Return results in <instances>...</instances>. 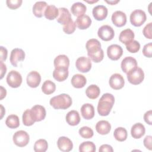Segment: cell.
<instances>
[{
    "instance_id": "cell-41",
    "label": "cell",
    "mask_w": 152,
    "mask_h": 152,
    "mask_svg": "<svg viewBox=\"0 0 152 152\" xmlns=\"http://www.w3.org/2000/svg\"><path fill=\"white\" fill-rule=\"evenodd\" d=\"M75 28H76L75 23L71 19L69 22H68L66 24L64 25L63 31L65 33H66L68 34H70L73 33L75 31Z\"/></svg>"
},
{
    "instance_id": "cell-50",
    "label": "cell",
    "mask_w": 152,
    "mask_h": 152,
    "mask_svg": "<svg viewBox=\"0 0 152 152\" xmlns=\"http://www.w3.org/2000/svg\"><path fill=\"white\" fill-rule=\"evenodd\" d=\"M7 94V91L5 88H4L2 86H1V97L0 100H2L3 98H4L6 96Z\"/></svg>"
},
{
    "instance_id": "cell-40",
    "label": "cell",
    "mask_w": 152,
    "mask_h": 152,
    "mask_svg": "<svg viewBox=\"0 0 152 152\" xmlns=\"http://www.w3.org/2000/svg\"><path fill=\"white\" fill-rule=\"evenodd\" d=\"M125 46L126 49L131 53H136L140 49V44L137 40H132Z\"/></svg>"
},
{
    "instance_id": "cell-6",
    "label": "cell",
    "mask_w": 152,
    "mask_h": 152,
    "mask_svg": "<svg viewBox=\"0 0 152 152\" xmlns=\"http://www.w3.org/2000/svg\"><path fill=\"white\" fill-rule=\"evenodd\" d=\"M12 140L17 146L23 147L28 144L30 140V137L26 131L20 130L14 133Z\"/></svg>"
},
{
    "instance_id": "cell-27",
    "label": "cell",
    "mask_w": 152,
    "mask_h": 152,
    "mask_svg": "<svg viewBox=\"0 0 152 152\" xmlns=\"http://www.w3.org/2000/svg\"><path fill=\"white\" fill-rule=\"evenodd\" d=\"M96 130L101 135H106L110 131L111 125L108 121L102 120L97 122L96 124Z\"/></svg>"
},
{
    "instance_id": "cell-5",
    "label": "cell",
    "mask_w": 152,
    "mask_h": 152,
    "mask_svg": "<svg viewBox=\"0 0 152 152\" xmlns=\"http://www.w3.org/2000/svg\"><path fill=\"white\" fill-rule=\"evenodd\" d=\"M129 18L130 22L133 26L140 27L146 21L147 17L145 12L144 11L138 9L135 10L131 13Z\"/></svg>"
},
{
    "instance_id": "cell-28",
    "label": "cell",
    "mask_w": 152,
    "mask_h": 152,
    "mask_svg": "<svg viewBox=\"0 0 152 152\" xmlns=\"http://www.w3.org/2000/svg\"><path fill=\"white\" fill-rule=\"evenodd\" d=\"M86 83V78L82 74H76L74 75L71 78V84L72 86L77 88L84 87Z\"/></svg>"
},
{
    "instance_id": "cell-19",
    "label": "cell",
    "mask_w": 152,
    "mask_h": 152,
    "mask_svg": "<svg viewBox=\"0 0 152 152\" xmlns=\"http://www.w3.org/2000/svg\"><path fill=\"white\" fill-rule=\"evenodd\" d=\"M55 68L68 69L69 65V59L65 55H59L57 56L53 61Z\"/></svg>"
},
{
    "instance_id": "cell-30",
    "label": "cell",
    "mask_w": 152,
    "mask_h": 152,
    "mask_svg": "<svg viewBox=\"0 0 152 152\" xmlns=\"http://www.w3.org/2000/svg\"><path fill=\"white\" fill-rule=\"evenodd\" d=\"M68 69L55 68L53 71V77L56 81L61 82L65 80L68 78Z\"/></svg>"
},
{
    "instance_id": "cell-43",
    "label": "cell",
    "mask_w": 152,
    "mask_h": 152,
    "mask_svg": "<svg viewBox=\"0 0 152 152\" xmlns=\"http://www.w3.org/2000/svg\"><path fill=\"white\" fill-rule=\"evenodd\" d=\"M143 55L147 58H151L152 56V43L150 42L144 46L142 49Z\"/></svg>"
},
{
    "instance_id": "cell-44",
    "label": "cell",
    "mask_w": 152,
    "mask_h": 152,
    "mask_svg": "<svg viewBox=\"0 0 152 152\" xmlns=\"http://www.w3.org/2000/svg\"><path fill=\"white\" fill-rule=\"evenodd\" d=\"M151 28H152V23H149L144 27L142 30V33L144 36L148 39H152Z\"/></svg>"
},
{
    "instance_id": "cell-7",
    "label": "cell",
    "mask_w": 152,
    "mask_h": 152,
    "mask_svg": "<svg viewBox=\"0 0 152 152\" xmlns=\"http://www.w3.org/2000/svg\"><path fill=\"white\" fill-rule=\"evenodd\" d=\"M7 84L12 88H17L22 83V77L20 73L15 70L10 71L6 78Z\"/></svg>"
},
{
    "instance_id": "cell-15",
    "label": "cell",
    "mask_w": 152,
    "mask_h": 152,
    "mask_svg": "<svg viewBox=\"0 0 152 152\" xmlns=\"http://www.w3.org/2000/svg\"><path fill=\"white\" fill-rule=\"evenodd\" d=\"M30 110L35 122H39L45 119L46 112L44 106L37 104L33 106Z\"/></svg>"
},
{
    "instance_id": "cell-12",
    "label": "cell",
    "mask_w": 152,
    "mask_h": 152,
    "mask_svg": "<svg viewBox=\"0 0 152 152\" xmlns=\"http://www.w3.org/2000/svg\"><path fill=\"white\" fill-rule=\"evenodd\" d=\"M25 58L24 51L20 48H15L11 52L10 61L11 64L15 67L17 66V64L20 61H22Z\"/></svg>"
},
{
    "instance_id": "cell-51",
    "label": "cell",
    "mask_w": 152,
    "mask_h": 152,
    "mask_svg": "<svg viewBox=\"0 0 152 152\" xmlns=\"http://www.w3.org/2000/svg\"><path fill=\"white\" fill-rule=\"evenodd\" d=\"M105 2H107V4H110V5H115V4H117L118 2H119V0H116V1H107V0H105Z\"/></svg>"
},
{
    "instance_id": "cell-33",
    "label": "cell",
    "mask_w": 152,
    "mask_h": 152,
    "mask_svg": "<svg viewBox=\"0 0 152 152\" xmlns=\"http://www.w3.org/2000/svg\"><path fill=\"white\" fill-rule=\"evenodd\" d=\"M5 124L8 127L12 129L17 128L20 125V121L18 116L16 115H10L6 119Z\"/></svg>"
},
{
    "instance_id": "cell-34",
    "label": "cell",
    "mask_w": 152,
    "mask_h": 152,
    "mask_svg": "<svg viewBox=\"0 0 152 152\" xmlns=\"http://www.w3.org/2000/svg\"><path fill=\"white\" fill-rule=\"evenodd\" d=\"M113 136L117 141L121 142L126 140L128 132L125 128L118 127L115 129L113 132Z\"/></svg>"
},
{
    "instance_id": "cell-13",
    "label": "cell",
    "mask_w": 152,
    "mask_h": 152,
    "mask_svg": "<svg viewBox=\"0 0 152 152\" xmlns=\"http://www.w3.org/2000/svg\"><path fill=\"white\" fill-rule=\"evenodd\" d=\"M112 21L113 24L118 27H122L126 23V15L121 11H116L112 15Z\"/></svg>"
},
{
    "instance_id": "cell-45",
    "label": "cell",
    "mask_w": 152,
    "mask_h": 152,
    "mask_svg": "<svg viewBox=\"0 0 152 152\" xmlns=\"http://www.w3.org/2000/svg\"><path fill=\"white\" fill-rule=\"evenodd\" d=\"M144 119L145 122L148 125L152 124V110H150L144 113Z\"/></svg>"
},
{
    "instance_id": "cell-9",
    "label": "cell",
    "mask_w": 152,
    "mask_h": 152,
    "mask_svg": "<svg viewBox=\"0 0 152 152\" xmlns=\"http://www.w3.org/2000/svg\"><path fill=\"white\" fill-rule=\"evenodd\" d=\"M77 69L81 72H87L91 68V62L90 58L81 56L79 57L75 62Z\"/></svg>"
},
{
    "instance_id": "cell-1",
    "label": "cell",
    "mask_w": 152,
    "mask_h": 152,
    "mask_svg": "<svg viewBox=\"0 0 152 152\" xmlns=\"http://www.w3.org/2000/svg\"><path fill=\"white\" fill-rule=\"evenodd\" d=\"M87 55L94 62H101L104 57V52L101 48L100 42L96 39H89L86 45Z\"/></svg>"
},
{
    "instance_id": "cell-8",
    "label": "cell",
    "mask_w": 152,
    "mask_h": 152,
    "mask_svg": "<svg viewBox=\"0 0 152 152\" xmlns=\"http://www.w3.org/2000/svg\"><path fill=\"white\" fill-rule=\"evenodd\" d=\"M98 36L104 41L111 40L115 36L113 28L109 25H103L98 30Z\"/></svg>"
},
{
    "instance_id": "cell-49",
    "label": "cell",
    "mask_w": 152,
    "mask_h": 152,
    "mask_svg": "<svg viewBox=\"0 0 152 152\" xmlns=\"http://www.w3.org/2000/svg\"><path fill=\"white\" fill-rule=\"evenodd\" d=\"M0 66H1V79H2L4 77V75L6 73L7 71V67L5 64H4L3 61L0 62Z\"/></svg>"
},
{
    "instance_id": "cell-38",
    "label": "cell",
    "mask_w": 152,
    "mask_h": 152,
    "mask_svg": "<svg viewBox=\"0 0 152 152\" xmlns=\"http://www.w3.org/2000/svg\"><path fill=\"white\" fill-rule=\"evenodd\" d=\"M96 150V145L91 141L83 142L79 146L80 152H94Z\"/></svg>"
},
{
    "instance_id": "cell-31",
    "label": "cell",
    "mask_w": 152,
    "mask_h": 152,
    "mask_svg": "<svg viewBox=\"0 0 152 152\" xmlns=\"http://www.w3.org/2000/svg\"><path fill=\"white\" fill-rule=\"evenodd\" d=\"M59 10L56 6L53 5H48L44 13L45 17L49 20H53L55 18H57Z\"/></svg>"
},
{
    "instance_id": "cell-11",
    "label": "cell",
    "mask_w": 152,
    "mask_h": 152,
    "mask_svg": "<svg viewBox=\"0 0 152 152\" xmlns=\"http://www.w3.org/2000/svg\"><path fill=\"white\" fill-rule=\"evenodd\" d=\"M111 88L114 90H119L122 88L125 84V80L123 76L118 73L112 74L109 81Z\"/></svg>"
},
{
    "instance_id": "cell-23",
    "label": "cell",
    "mask_w": 152,
    "mask_h": 152,
    "mask_svg": "<svg viewBox=\"0 0 152 152\" xmlns=\"http://www.w3.org/2000/svg\"><path fill=\"white\" fill-rule=\"evenodd\" d=\"M145 126L141 123H136L131 127V134L135 139H139L142 137L145 134Z\"/></svg>"
},
{
    "instance_id": "cell-4",
    "label": "cell",
    "mask_w": 152,
    "mask_h": 152,
    "mask_svg": "<svg viewBox=\"0 0 152 152\" xmlns=\"http://www.w3.org/2000/svg\"><path fill=\"white\" fill-rule=\"evenodd\" d=\"M126 74L128 81L134 85H137L141 83L144 78L143 70L138 66L131 70Z\"/></svg>"
},
{
    "instance_id": "cell-21",
    "label": "cell",
    "mask_w": 152,
    "mask_h": 152,
    "mask_svg": "<svg viewBox=\"0 0 152 152\" xmlns=\"http://www.w3.org/2000/svg\"><path fill=\"white\" fill-rule=\"evenodd\" d=\"M80 110L82 116L85 119H91L94 116V107L90 103L84 104L81 106Z\"/></svg>"
},
{
    "instance_id": "cell-39",
    "label": "cell",
    "mask_w": 152,
    "mask_h": 152,
    "mask_svg": "<svg viewBox=\"0 0 152 152\" xmlns=\"http://www.w3.org/2000/svg\"><path fill=\"white\" fill-rule=\"evenodd\" d=\"M79 134L84 138H90L93 136L94 132L91 128L88 126H83L78 131Z\"/></svg>"
},
{
    "instance_id": "cell-17",
    "label": "cell",
    "mask_w": 152,
    "mask_h": 152,
    "mask_svg": "<svg viewBox=\"0 0 152 152\" xmlns=\"http://www.w3.org/2000/svg\"><path fill=\"white\" fill-rule=\"evenodd\" d=\"M107 8L102 5H99L93 8L92 14L94 18L98 21H102L105 19L107 15Z\"/></svg>"
},
{
    "instance_id": "cell-22",
    "label": "cell",
    "mask_w": 152,
    "mask_h": 152,
    "mask_svg": "<svg viewBox=\"0 0 152 152\" xmlns=\"http://www.w3.org/2000/svg\"><path fill=\"white\" fill-rule=\"evenodd\" d=\"M58 10L59 14L56 20L59 23L64 25L72 19L71 14L67 8L62 7L58 8Z\"/></svg>"
},
{
    "instance_id": "cell-16",
    "label": "cell",
    "mask_w": 152,
    "mask_h": 152,
    "mask_svg": "<svg viewBox=\"0 0 152 152\" xmlns=\"http://www.w3.org/2000/svg\"><path fill=\"white\" fill-rule=\"evenodd\" d=\"M26 81L27 84L29 87L31 88H36L40 83L41 76L38 72L33 71L27 74Z\"/></svg>"
},
{
    "instance_id": "cell-18",
    "label": "cell",
    "mask_w": 152,
    "mask_h": 152,
    "mask_svg": "<svg viewBox=\"0 0 152 152\" xmlns=\"http://www.w3.org/2000/svg\"><path fill=\"white\" fill-rule=\"evenodd\" d=\"M58 148L64 152L70 151L73 148V144L71 140L66 137H60L57 141Z\"/></svg>"
},
{
    "instance_id": "cell-3",
    "label": "cell",
    "mask_w": 152,
    "mask_h": 152,
    "mask_svg": "<svg viewBox=\"0 0 152 152\" xmlns=\"http://www.w3.org/2000/svg\"><path fill=\"white\" fill-rule=\"evenodd\" d=\"M49 103L55 109H66L71 106L72 101L68 94L63 93L52 97Z\"/></svg>"
},
{
    "instance_id": "cell-46",
    "label": "cell",
    "mask_w": 152,
    "mask_h": 152,
    "mask_svg": "<svg viewBox=\"0 0 152 152\" xmlns=\"http://www.w3.org/2000/svg\"><path fill=\"white\" fill-rule=\"evenodd\" d=\"M151 138L152 137L151 135H147L145 137L143 141L144 146L150 150H151Z\"/></svg>"
},
{
    "instance_id": "cell-52",
    "label": "cell",
    "mask_w": 152,
    "mask_h": 152,
    "mask_svg": "<svg viewBox=\"0 0 152 152\" xmlns=\"http://www.w3.org/2000/svg\"><path fill=\"white\" fill-rule=\"evenodd\" d=\"M1 119L2 118V117H3L4 114H5V113L3 112V110H4L5 109H4V107H3V106L2 104H1Z\"/></svg>"
},
{
    "instance_id": "cell-26",
    "label": "cell",
    "mask_w": 152,
    "mask_h": 152,
    "mask_svg": "<svg viewBox=\"0 0 152 152\" xmlns=\"http://www.w3.org/2000/svg\"><path fill=\"white\" fill-rule=\"evenodd\" d=\"M48 6V4L45 1H37L33 7V14L39 18L42 17L45 13V10Z\"/></svg>"
},
{
    "instance_id": "cell-37",
    "label": "cell",
    "mask_w": 152,
    "mask_h": 152,
    "mask_svg": "<svg viewBox=\"0 0 152 152\" xmlns=\"http://www.w3.org/2000/svg\"><path fill=\"white\" fill-rule=\"evenodd\" d=\"M48 148V144L46 140L39 139L37 140L34 145V150L36 152H45Z\"/></svg>"
},
{
    "instance_id": "cell-42",
    "label": "cell",
    "mask_w": 152,
    "mask_h": 152,
    "mask_svg": "<svg viewBox=\"0 0 152 152\" xmlns=\"http://www.w3.org/2000/svg\"><path fill=\"white\" fill-rule=\"evenodd\" d=\"M22 2V0H7L6 1L7 7L11 10H15L20 7Z\"/></svg>"
},
{
    "instance_id": "cell-53",
    "label": "cell",
    "mask_w": 152,
    "mask_h": 152,
    "mask_svg": "<svg viewBox=\"0 0 152 152\" xmlns=\"http://www.w3.org/2000/svg\"><path fill=\"white\" fill-rule=\"evenodd\" d=\"M86 2H88V3H90V4H92V3H94V2H97L98 1H87V0H84Z\"/></svg>"
},
{
    "instance_id": "cell-47",
    "label": "cell",
    "mask_w": 152,
    "mask_h": 152,
    "mask_svg": "<svg viewBox=\"0 0 152 152\" xmlns=\"http://www.w3.org/2000/svg\"><path fill=\"white\" fill-rule=\"evenodd\" d=\"M0 53H1V61H5L7 59V55H8V51L7 49L3 47V46H1L0 47Z\"/></svg>"
},
{
    "instance_id": "cell-20",
    "label": "cell",
    "mask_w": 152,
    "mask_h": 152,
    "mask_svg": "<svg viewBox=\"0 0 152 152\" xmlns=\"http://www.w3.org/2000/svg\"><path fill=\"white\" fill-rule=\"evenodd\" d=\"M75 25L81 30H85L88 28L91 24V19L87 15H82L77 18Z\"/></svg>"
},
{
    "instance_id": "cell-2",
    "label": "cell",
    "mask_w": 152,
    "mask_h": 152,
    "mask_svg": "<svg viewBox=\"0 0 152 152\" xmlns=\"http://www.w3.org/2000/svg\"><path fill=\"white\" fill-rule=\"evenodd\" d=\"M115 103V97L110 93H104L100 97L97 104V112L100 116H107Z\"/></svg>"
},
{
    "instance_id": "cell-10",
    "label": "cell",
    "mask_w": 152,
    "mask_h": 152,
    "mask_svg": "<svg viewBox=\"0 0 152 152\" xmlns=\"http://www.w3.org/2000/svg\"><path fill=\"white\" fill-rule=\"evenodd\" d=\"M123 53L122 47L116 44H113L108 46L107 49V55L111 60H118Z\"/></svg>"
},
{
    "instance_id": "cell-36",
    "label": "cell",
    "mask_w": 152,
    "mask_h": 152,
    "mask_svg": "<svg viewBox=\"0 0 152 152\" xmlns=\"http://www.w3.org/2000/svg\"><path fill=\"white\" fill-rule=\"evenodd\" d=\"M22 119L23 123L25 126H31L35 122L30 109H26L23 112Z\"/></svg>"
},
{
    "instance_id": "cell-24",
    "label": "cell",
    "mask_w": 152,
    "mask_h": 152,
    "mask_svg": "<svg viewBox=\"0 0 152 152\" xmlns=\"http://www.w3.org/2000/svg\"><path fill=\"white\" fill-rule=\"evenodd\" d=\"M135 34L134 31L130 28H126L122 30L119 36V40L125 45L134 40Z\"/></svg>"
},
{
    "instance_id": "cell-48",
    "label": "cell",
    "mask_w": 152,
    "mask_h": 152,
    "mask_svg": "<svg viewBox=\"0 0 152 152\" xmlns=\"http://www.w3.org/2000/svg\"><path fill=\"white\" fill-rule=\"evenodd\" d=\"M99 151V152H104V151L113 152V150L111 145L108 144H103L100 147Z\"/></svg>"
},
{
    "instance_id": "cell-29",
    "label": "cell",
    "mask_w": 152,
    "mask_h": 152,
    "mask_svg": "<svg viewBox=\"0 0 152 152\" xmlns=\"http://www.w3.org/2000/svg\"><path fill=\"white\" fill-rule=\"evenodd\" d=\"M87 10L86 6L80 2H77L74 3L71 7V11L72 14L75 16H81L84 15Z\"/></svg>"
},
{
    "instance_id": "cell-25",
    "label": "cell",
    "mask_w": 152,
    "mask_h": 152,
    "mask_svg": "<svg viewBox=\"0 0 152 152\" xmlns=\"http://www.w3.org/2000/svg\"><path fill=\"white\" fill-rule=\"evenodd\" d=\"M66 122L71 126L78 125L80 122V116L79 113L75 110L68 112L65 117Z\"/></svg>"
},
{
    "instance_id": "cell-35",
    "label": "cell",
    "mask_w": 152,
    "mask_h": 152,
    "mask_svg": "<svg viewBox=\"0 0 152 152\" xmlns=\"http://www.w3.org/2000/svg\"><path fill=\"white\" fill-rule=\"evenodd\" d=\"M56 90V85L55 84L50 81V80H46L42 86V90L43 93L45 94H50L53 93Z\"/></svg>"
},
{
    "instance_id": "cell-32",
    "label": "cell",
    "mask_w": 152,
    "mask_h": 152,
    "mask_svg": "<svg viewBox=\"0 0 152 152\" xmlns=\"http://www.w3.org/2000/svg\"><path fill=\"white\" fill-rule=\"evenodd\" d=\"M100 88L95 84H91L89 86L86 90V94L87 96L91 99H97L100 95Z\"/></svg>"
},
{
    "instance_id": "cell-14",
    "label": "cell",
    "mask_w": 152,
    "mask_h": 152,
    "mask_svg": "<svg viewBox=\"0 0 152 152\" xmlns=\"http://www.w3.org/2000/svg\"><path fill=\"white\" fill-rule=\"evenodd\" d=\"M121 66L122 71L127 74L131 70L137 66V62L134 58L132 56H126L122 59Z\"/></svg>"
}]
</instances>
